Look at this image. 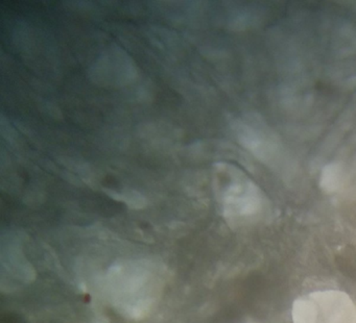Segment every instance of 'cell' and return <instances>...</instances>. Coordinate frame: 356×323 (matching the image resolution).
Masks as SVG:
<instances>
[{
    "label": "cell",
    "mask_w": 356,
    "mask_h": 323,
    "mask_svg": "<svg viewBox=\"0 0 356 323\" xmlns=\"http://www.w3.org/2000/svg\"><path fill=\"white\" fill-rule=\"evenodd\" d=\"M108 194L112 197L122 201L127 202L129 206L132 208H143L145 204V197L136 191H126L120 193V192H114L112 190H107Z\"/></svg>",
    "instance_id": "obj_2"
},
{
    "label": "cell",
    "mask_w": 356,
    "mask_h": 323,
    "mask_svg": "<svg viewBox=\"0 0 356 323\" xmlns=\"http://www.w3.org/2000/svg\"><path fill=\"white\" fill-rule=\"evenodd\" d=\"M90 76L102 85H124L137 76L132 58L120 47L114 46L104 52L91 66Z\"/></svg>",
    "instance_id": "obj_1"
}]
</instances>
